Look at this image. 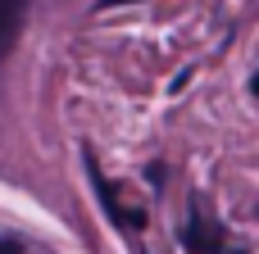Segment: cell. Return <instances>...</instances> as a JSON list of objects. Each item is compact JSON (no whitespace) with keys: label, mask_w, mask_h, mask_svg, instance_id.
<instances>
[{"label":"cell","mask_w":259,"mask_h":254,"mask_svg":"<svg viewBox=\"0 0 259 254\" xmlns=\"http://www.w3.org/2000/svg\"><path fill=\"white\" fill-rule=\"evenodd\" d=\"M178 241H182L187 254H223L228 250V232H223V223L209 214V205L200 195H191V209H187V223H182Z\"/></svg>","instance_id":"1"},{"label":"cell","mask_w":259,"mask_h":254,"mask_svg":"<svg viewBox=\"0 0 259 254\" xmlns=\"http://www.w3.org/2000/svg\"><path fill=\"white\" fill-rule=\"evenodd\" d=\"M82 159H87V173H91V186H96V195H100V209L109 214V223H114L118 232H127V236H141V232L150 227L146 209H137V205H123V200H118L114 182H109V177L100 173V164H96V155H91V150H87Z\"/></svg>","instance_id":"2"},{"label":"cell","mask_w":259,"mask_h":254,"mask_svg":"<svg viewBox=\"0 0 259 254\" xmlns=\"http://www.w3.org/2000/svg\"><path fill=\"white\" fill-rule=\"evenodd\" d=\"M23 18H27V0H0V59L18 45Z\"/></svg>","instance_id":"3"},{"label":"cell","mask_w":259,"mask_h":254,"mask_svg":"<svg viewBox=\"0 0 259 254\" xmlns=\"http://www.w3.org/2000/svg\"><path fill=\"white\" fill-rule=\"evenodd\" d=\"M164 177H168V168H164L159 159H150V164H146V182H150V191H164Z\"/></svg>","instance_id":"4"},{"label":"cell","mask_w":259,"mask_h":254,"mask_svg":"<svg viewBox=\"0 0 259 254\" xmlns=\"http://www.w3.org/2000/svg\"><path fill=\"white\" fill-rule=\"evenodd\" d=\"M0 254H23V241H14V236H0Z\"/></svg>","instance_id":"5"},{"label":"cell","mask_w":259,"mask_h":254,"mask_svg":"<svg viewBox=\"0 0 259 254\" xmlns=\"http://www.w3.org/2000/svg\"><path fill=\"white\" fill-rule=\"evenodd\" d=\"M118 5H141V0H96V9H118Z\"/></svg>","instance_id":"6"},{"label":"cell","mask_w":259,"mask_h":254,"mask_svg":"<svg viewBox=\"0 0 259 254\" xmlns=\"http://www.w3.org/2000/svg\"><path fill=\"white\" fill-rule=\"evenodd\" d=\"M250 95H255V100H259V73H255V77H250Z\"/></svg>","instance_id":"7"},{"label":"cell","mask_w":259,"mask_h":254,"mask_svg":"<svg viewBox=\"0 0 259 254\" xmlns=\"http://www.w3.org/2000/svg\"><path fill=\"white\" fill-rule=\"evenodd\" d=\"M223 254H250V250H223Z\"/></svg>","instance_id":"8"}]
</instances>
